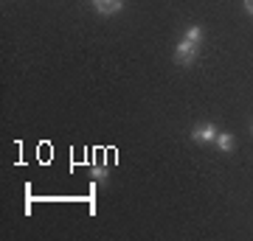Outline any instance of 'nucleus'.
Returning a JSON list of instances; mask_svg holds the SVG:
<instances>
[{"label":"nucleus","instance_id":"nucleus-1","mask_svg":"<svg viewBox=\"0 0 253 241\" xmlns=\"http://www.w3.org/2000/svg\"><path fill=\"white\" fill-rule=\"evenodd\" d=\"M197 54H200V45L197 42H189L186 36H180V42L174 45V65L180 68H191L197 62Z\"/></svg>","mask_w":253,"mask_h":241},{"label":"nucleus","instance_id":"nucleus-6","mask_svg":"<svg viewBox=\"0 0 253 241\" xmlns=\"http://www.w3.org/2000/svg\"><path fill=\"white\" fill-rule=\"evenodd\" d=\"M93 179L96 182H104L107 179V166H93Z\"/></svg>","mask_w":253,"mask_h":241},{"label":"nucleus","instance_id":"nucleus-5","mask_svg":"<svg viewBox=\"0 0 253 241\" xmlns=\"http://www.w3.org/2000/svg\"><path fill=\"white\" fill-rule=\"evenodd\" d=\"M183 36H186L189 42H197V45H203V36H206V31H203V26H189Z\"/></svg>","mask_w":253,"mask_h":241},{"label":"nucleus","instance_id":"nucleus-2","mask_svg":"<svg viewBox=\"0 0 253 241\" xmlns=\"http://www.w3.org/2000/svg\"><path fill=\"white\" fill-rule=\"evenodd\" d=\"M217 135H219V129L214 124H197L191 129V140L194 143H214Z\"/></svg>","mask_w":253,"mask_h":241},{"label":"nucleus","instance_id":"nucleus-8","mask_svg":"<svg viewBox=\"0 0 253 241\" xmlns=\"http://www.w3.org/2000/svg\"><path fill=\"white\" fill-rule=\"evenodd\" d=\"M251 132H253V124H251Z\"/></svg>","mask_w":253,"mask_h":241},{"label":"nucleus","instance_id":"nucleus-3","mask_svg":"<svg viewBox=\"0 0 253 241\" xmlns=\"http://www.w3.org/2000/svg\"><path fill=\"white\" fill-rule=\"evenodd\" d=\"M93 9L101 17H110V14H116V11L124 9V0H93Z\"/></svg>","mask_w":253,"mask_h":241},{"label":"nucleus","instance_id":"nucleus-4","mask_svg":"<svg viewBox=\"0 0 253 241\" xmlns=\"http://www.w3.org/2000/svg\"><path fill=\"white\" fill-rule=\"evenodd\" d=\"M214 146H217V149H219V152H234V146H236V138H234V135H231V132H219L217 135V140H214Z\"/></svg>","mask_w":253,"mask_h":241},{"label":"nucleus","instance_id":"nucleus-7","mask_svg":"<svg viewBox=\"0 0 253 241\" xmlns=\"http://www.w3.org/2000/svg\"><path fill=\"white\" fill-rule=\"evenodd\" d=\"M245 11H248V14L253 17V0H245Z\"/></svg>","mask_w":253,"mask_h":241}]
</instances>
